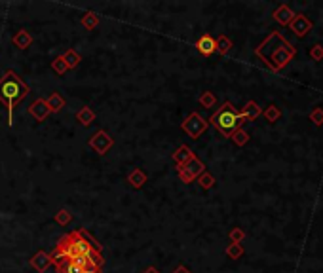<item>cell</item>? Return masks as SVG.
I'll return each instance as SVG.
<instances>
[{"label":"cell","instance_id":"obj_23","mask_svg":"<svg viewBox=\"0 0 323 273\" xmlns=\"http://www.w3.org/2000/svg\"><path fill=\"white\" fill-rule=\"evenodd\" d=\"M196 180H198V184H200V188H203V190H209V188H213V184H215V180H213V176L209 173H205V171H203V173L200 174L198 178H196Z\"/></svg>","mask_w":323,"mask_h":273},{"label":"cell","instance_id":"obj_17","mask_svg":"<svg viewBox=\"0 0 323 273\" xmlns=\"http://www.w3.org/2000/svg\"><path fill=\"white\" fill-rule=\"evenodd\" d=\"M80 23H82V27H84L86 31H95V27L99 25V15L95 12H86L82 15Z\"/></svg>","mask_w":323,"mask_h":273},{"label":"cell","instance_id":"obj_6","mask_svg":"<svg viewBox=\"0 0 323 273\" xmlns=\"http://www.w3.org/2000/svg\"><path fill=\"white\" fill-rule=\"evenodd\" d=\"M205 171V165L202 160L198 158H194L190 163H187L185 167H181V169H177V174H179V180L181 182H185V184H190L192 180H196L200 174Z\"/></svg>","mask_w":323,"mask_h":273},{"label":"cell","instance_id":"obj_4","mask_svg":"<svg viewBox=\"0 0 323 273\" xmlns=\"http://www.w3.org/2000/svg\"><path fill=\"white\" fill-rule=\"evenodd\" d=\"M209 127V124L200 116L198 112H192V114H188V118L181 124V129L187 133L192 140H196V138H200V135L205 131Z\"/></svg>","mask_w":323,"mask_h":273},{"label":"cell","instance_id":"obj_7","mask_svg":"<svg viewBox=\"0 0 323 273\" xmlns=\"http://www.w3.org/2000/svg\"><path fill=\"white\" fill-rule=\"evenodd\" d=\"M27 112L37 120V122H44L48 116L51 114V110H50V106H48V102H46V99H37L29 108H27Z\"/></svg>","mask_w":323,"mask_h":273},{"label":"cell","instance_id":"obj_2","mask_svg":"<svg viewBox=\"0 0 323 273\" xmlns=\"http://www.w3.org/2000/svg\"><path fill=\"white\" fill-rule=\"evenodd\" d=\"M29 86L19 78L15 70H6L0 78V102L8 110V125H13V106L23 102L29 95Z\"/></svg>","mask_w":323,"mask_h":273},{"label":"cell","instance_id":"obj_11","mask_svg":"<svg viewBox=\"0 0 323 273\" xmlns=\"http://www.w3.org/2000/svg\"><path fill=\"white\" fill-rule=\"evenodd\" d=\"M196 50H198L202 55L209 57L211 53H215V51H217V46H215V38L209 36V34H203V36L198 38V42H196Z\"/></svg>","mask_w":323,"mask_h":273},{"label":"cell","instance_id":"obj_19","mask_svg":"<svg viewBox=\"0 0 323 273\" xmlns=\"http://www.w3.org/2000/svg\"><path fill=\"white\" fill-rule=\"evenodd\" d=\"M240 114H242V118H243V120H253V118H257V116L261 114V110H259V106H257V104L251 101V102H247V106L240 112Z\"/></svg>","mask_w":323,"mask_h":273},{"label":"cell","instance_id":"obj_21","mask_svg":"<svg viewBox=\"0 0 323 273\" xmlns=\"http://www.w3.org/2000/svg\"><path fill=\"white\" fill-rule=\"evenodd\" d=\"M200 104L203 106V108H213L215 106V102H217V97L213 95L211 91H203L202 95H200Z\"/></svg>","mask_w":323,"mask_h":273},{"label":"cell","instance_id":"obj_30","mask_svg":"<svg viewBox=\"0 0 323 273\" xmlns=\"http://www.w3.org/2000/svg\"><path fill=\"white\" fill-rule=\"evenodd\" d=\"M143 273H160V270H158V268H154V266H149V268H147Z\"/></svg>","mask_w":323,"mask_h":273},{"label":"cell","instance_id":"obj_28","mask_svg":"<svg viewBox=\"0 0 323 273\" xmlns=\"http://www.w3.org/2000/svg\"><path fill=\"white\" fill-rule=\"evenodd\" d=\"M230 239H232V243H240L243 239V232L242 230H232L230 232Z\"/></svg>","mask_w":323,"mask_h":273},{"label":"cell","instance_id":"obj_9","mask_svg":"<svg viewBox=\"0 0 323 273\" xmlns=\"http://www.w3.org/2000/svg\"><path fill=\"white\" fill-rule=\"evenodd\" d=\"M194 158H196V156H194V152L188 148L187 144H181V146L173 152V156H171V160H173V163L177 165V169L185 167V165L192 162Z\"/></svg>","mask_w":323,"mask_h":273},{"label":"cell","instance_id":"obj_14","mask_svg":"<svg viewBox=\"0 0 323 273\" xmlns=\"http://www.w3.org/2000/svg\"><path fill=\"white\" fill-rule=\"evenodd\" d=\"M53 266L57 268V273H87L84 268H80V266H76V264L69 260H59L55 262Z\"/></svg>","mask_w":323,"mask_h":273},{"label":"cell","instance_id":"obj_27","mask_svg":"<svg viewBox=\"0 0 323 273\" xmlns=\"http://www.w3.org/2000/svg\"><path fill=\"white\" fill-rule=\"evenodd\" d=\"M289 17H291V12H289L287 8H282V10H278V12H276V19H278V21H282V23L289 21Z\"/></svg>","mask_w":323,"mask_h":273},{"label":"cell","instance_id":"obj_13","mask_svg":"<svg viewBox=\"0 0 323 273\" xmlns=\"http://www.w3.org/2000/svg\"><path fill=\"white\" fill-rule=\"evenodd\" d=\"M76 120L84 125V127H89V125L95 122V112L91 110L89 106H82L80 110L76 112Z\"/></svg>","mask_w":323,"mask_h":273},{"label":"cell","instance_id":"obj_29","mask_svg":"<svg viewBox=\"0 0 323 273\" xmlns=\"http://www.w3.org/2000/svg\"><path fill=\"white\" fill-rule=\"evenodd\" d=\"M173 273H190V270H188L187 266H177Z\"/></svg>","mask_w":323,"mask_h":273},{"label":"cell","instance_id":"obj_16","mask_svg":"<svg viewBox=\"0 0 323 273\" xmlns=\"http://www.w3.org/2000/svg\"><path fill=\"white\" fill-rule=\"evenodd\" d=\"M63 59H65L67 68H69V70H73V68H76V67L80 65V61H82V55H80L76 50H67L65 53H63Z\"/></svg>","mask_w":323,"mask_h":273},{"label":"cell","instance_id":"obj_15","mask_svg":"<svg viewBox=\"0 0 323 273\" xmlns=\"http://www.w3.org/2000/svg\"><path fill=\"white\" fill-rule=\"evenodd\" d=\"M46 102H48V106H50L51 114H55V112L63 110V106H67L65 99L61 97V93H57V91H53L50 97L46 99Z\"/></svg>","mask_w":323,"mask_h":273},{"label":"cell","instance_id":"obj_18","mask_svg":"<svg viewBox=\"0 0 323 273\" xmlns=\"http://www.w3.org/2000/svg\"><path fill=\"white\" fill-rule=\"evenodd\" d=\"M55 224H59V226H69V224L73 222V212L67 211V209H59V211L55 212Z\"/></svg>","mask_w":323,"mask_h":273},{"label":"cell","instance_id":"obj_8","mask_svg":"<svg viewBox=\"0 0 323 273\" xmlns=\"http://www.w3.org/2000/svg\"><path fill=\"white\" fill-rule=\"evenodd\" d=\"M31 266L35 268V272L46 273L51 266V256L46 250H38V252L33 254V258H31Z\"/></svg>","mask_w":323,"mask_h":273},{"label":"cell","instance_id":"obj_24","mask_svg":"<svg viewBox=\"0 0 323 273\" xmlns=\"http://www.w3.org/2000/svg\"><path fill=\"white\" fill-rule=\"evenodd\" d=\"M80 232H82V236H84V237H86V239H87V243H89L91 247L95 248L97 252H103V245H101L99 241H97L95 237H93V236H91V234H89V232H87L86 228H80Z\"/></svg>","mask_w":323,"mask_h":273},{"label":"cell","instance_id":"obj_5","mask_svg":"<svg viewBox=\"0 0 323 273\" xmlns=\"http://www.w3.org/2000/svg\"><path fill=\"white\" fill-rule=\"evenodd\" d=\"M87 146L93 150L97 156H105L114 146V138L105 129H99L97 133H93V135L87 138Z\"/></svg>","mask_w":323,"mask_h":273},{"label":"cell","instance_id":"obj_22","mask_svg":"<svg viewBox=\"0 0 323 273\" xmlns=\"http://www.w3.org/2000/svg\"><path fill=\"white\" fill-rule=\"evenodd\" d=\"M215 46H217V51L224 55V53H228V51H230V48H232V42H230L226 36H219L217 40H215Z\"/></svg>","mask_w":323,"mask_h":273},{"label":"cell","instance_id":"obj_25","mask_svg":"<svg viewBox=\"0 0 323 273\" xmlns=\"http://www.w3.org/2000/svg\"><path fill=\"white\" fill-rule=\"evenodd\" d=\"M230 138H232V140H234L236 144H240V146H242V144H245V142H247V140H249V135H247V133H245V131H242V129H238L236 133H234V135L230 136Z\"/></svg>","mask_w":323,"mask_h":273},{"label":"cell","instance_id":"obj_26","mask_svg":"<svg viewBox=\"0 0 323 273\" xmlns=\"http://www.w3.org/2000/svg\"><path fill=\"white\" fill-rule=\"evenodd\" d=\"M226 254H228L230 258H240V256H242V247H240V243H232L230 247L226 248Z\"/></svg>","mask_w":323,"mask_h":273},{"label":"cell","instance_id":"obj_1","mask_svg":"<svg viewBox=\"0 0 323 273\" xmlns=\"http://www.w3.org/2000/svg\"><path fill=\"white\" fill-rule=\"evenodd\" d=\"M51 264L59 260H71L75 256H87L89 260L93 262V266H97L99 270H103L105 266V258L103 252H97L95 248L87 243V239L82 236L80 230H73L71 234L63 236L57 243V247L53 248V252H50Z\"/></svg>","mask_w":323,"mask_h":273},{"label":"cell","instance_id":"obj_3","mask_svg":"<svg viewBox=\"0 0 323 273\" xmlns=\"http://www.w3.org/2000/svg\"><path fill=\"white\" fill-rule=\"evenodd\" d=\"M245 120L242 118V114L232 106V102H224L219 110L209 118L207 124H211L213 127H217V131L224 136H232L238 129H242V124Z\"/></svg>","mask_w":323,"mask_h":273},{"label":"cell","instance_id":"obj_20","mask_svg":"<svg viewBox=\"0 0 323 273\" xmlns=\"http://www.w3.org/2000/svg\"><path fill=\"white\" fill-rule=\"evenodd\" d=\"M51 70L55 72L57 76H65V72L69 70L67 68V65H65V59H63V55H57L53 61H51Z\"/></svg>","mask_w":323,"mask_h":273},{"label":"cell","instance_id":"obj_12","mask_svg":"<svg viewBox=\"0 0 323 273\" xmlns=\"http://www.w3.org/2000/svg\"><path fill=\"white\" fill-rule=\"evenodd\" d=\"M12 44L17 48V50L25 51L31 44H33V34L29 33V31H25V29H21L19 33H15L12 38Z\"/></svg>","mask_w":323,"mask_h":273},{"label":"cell","instance_id":"obj_10","mask_svg":"<svg viewBox=\"0 0 323 273\" xmlns=\"http://www.w3.org/2000/svg\"><path fill=\"white\" fill-rule=\"evenodd\" d=\"M147 180H149V176H147V173L141 167H135V169H131L127 173V182H129V186L135 188V190H141L147 184Z\"/></svg>","mask_w":323,"mask_h":273}]
</instances>
